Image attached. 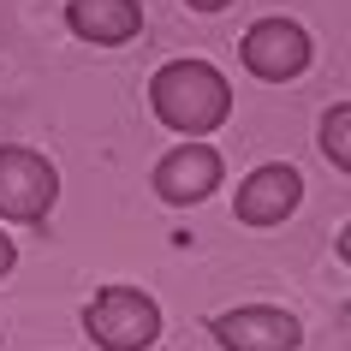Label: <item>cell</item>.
Wrapping results in <instances>:
<instances>
[{"instance_id": "obj_4", "label": "cell", "mask_w": 351, "mask_h": 351, "mask_svg": "<svg viewBox=\"0 0 351 351\" xmlns=\"http://www.w3.org/2000/svg\"><path fill=\"white\" fill-rule=\"evenodd\" d=\"M239 60H244V72L262 77V84H292V77L310 72L315 42L298 19H256L239 42Z\"/></svg>"}, {"instance_id": "obj_8", "label": "cell", "mask_w": 351, "mask_h": 351, "mask_svg": "<svg viewBox=\"0 0 351 351\" xmlns=\"http://www.w3.org/2000/svg\"><path fill=\"white\" fill-rule=\"evenodd\" d=\"M66 30L90 48H125L143 36V0H66Z\"/></svg>"}, {"instance_id": "obj_11", "label": "cell", "mask_w": 351, "mask_h": 351, "mask_svg": "<svg viewBox=\"0 0 351 351\" xmlns=\"http://www.w3.org/2000/svg\"><path fill=\"white\" fill-rule=\"evenodd\" d=\"M191 12H226V6H232V0H185Z\"/></svg>"}, {"instance_id": "obj_3", "label": "cell", "mask_w": 351, "mask_h": 351, "mask_svg": "<svg viewBox=\"0 0 351 351\" xmlns=\"http://www.w3.org/2000/svg\"><path fill=\"white\" fill-rule=\"evenodd\" d=\"M60 203V167L30 143H0V221L36 226Z\"/></svg>"}, {"instance_id": "obj_6", "label": "cell", "mask_w": 351, "mask_h": 351, "mask_svg": "<svg viewBox=\"0 0 351 351\" xmlns=\"http://www.w3.org/2000/svg\"><path fill=\"white\" fill-rule=\"evenodd\" d=\"M298 203H304V173H298L292 161H262L256 173H244V179H239L232 215H239V226L268 232V226H286V221H292Z\"/></svg>"}, {"instance_id": "obj_1", "label": "cell", "mask_w": 351, "mask_h": 351, "mask_svg": "<svg viewBox=\"0 0 351 351\" xmlns=\"http://www.w3.org/2000/svg\"><path fill=\"white\" fill-rule=\"evenodd\" d=\"M149 108L179 137H208V131H221L232 119V84L208 60H167L149 77Z\"/></svg>"}, {"instance_id": "obj_2", "label": "cell", "mask_w": 351, "mask_h": 351, "mask_svg": "<svg viewBox=\"0 0 351 351\" xmlns=\"http://www.w3.org/2000/svg\"><path fill=\"white\" fill-rule=\"evenodd\" d=\"M84 333L101 351H149L161 339V304L143 286H101L84 304Z\"/></svg>"}, {"instance_id": "obj_9", "label": "cell", "mask_w": 351, "mask_h": 351, "mask_svg": "<svg viewBox=\"0 0 351 351\" xmlns=\"http://www.w3.org/2000/svg\"><path fill=\"white\" fill-rule=\"evenodd\" d=\"M315 143H322V155H328V161L351 179V101H333V108L322 113V125H315Z\"/></svg>"}, {"instance_id": "obj_7", "label": "cell", "mask_w": 351, "mask_h": 351, "mask_svg": "<svg viewBox=\"0 0 351 351\" xmlns=\"http://www.w3.org/2000/svg\"><path fill=\"white\" fill-rule=\"evenodd\" d=\"M215 346L221 351H298L304 346V322L280 304H239V310H221L208 322Z\"/></svg>"}, {"instance_id": "obj_5", "label": "cell", "mask_w": 351, "mask_h": 351, "mask_svg": "<svg viewBox=\"0 0 351 351\" xmlns=\"http://www.w3.org/2000/svg\"><path fill=\"white\" fill-rule=\"evenodd\" d=\"M221 179H226V161H221V149L208 143V137H185L179 149H167L161 161H155V173H149V185H155V197L167 208L208 203L221 191Z\"/></svg>"}, {"instance_id": "obj_12", "label": "cell", "mask_w": 351, "mask_h": 351, "mask_svg": "<svg viewBox=\"0 0 351 351\" xmlns=\"http://www.w3.org/2000/svg\"><path fill=\"white\" fill-rule=\"evenodd\" d=\"M339 262H346V268H351V221L339 226Z\"/></svg>"}, {"instance_id": "obj_10", "label": "cell", "mask_w": 351, "mask_h": 351, "mask_svg": "<svg viewBox=\"0 0 351 351\" xmlns=\"http://www.w3.org/2000/svg\"><path fill=\"white\" fill-rule=\"evenodd\" d=\"M12 262H19V250H12V239H6V226H0V280L12 274Z\"/></svg>"}]
</instances>
